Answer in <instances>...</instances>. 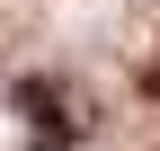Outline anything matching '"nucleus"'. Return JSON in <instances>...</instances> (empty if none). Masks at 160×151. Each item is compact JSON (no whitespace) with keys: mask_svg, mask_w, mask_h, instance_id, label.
Instances as JSON below:
<instances>
[{"mask_svg":"<svg viewBox=\"0 0 160 151\" xmlns=\"http://www.w3.org/2000/svg\"><path fill=\"white\" fill-rule=\"evenodd\" d=\"M9 98L18 107H27V124H36V142H80V124H89V116H80V107L62 98V80H27V89H9Z\"/></svg>","mask_w":160,"mask_h":151,"instance_id":"1","label":"nucleus"},{"mask_svg":"<svg viewBox=\"0 0 160 151\" xmlns=\"http://www.w3.org/2000/svg\"><path fill=\"white\" fill-rule=\"evenodd\" d=\"M142 98H160V62H151V71H142Z\"/></svg>","mask_w":160,"mask_h":151,"instance_id":"2","label":"nucleus"}]
</instances>
